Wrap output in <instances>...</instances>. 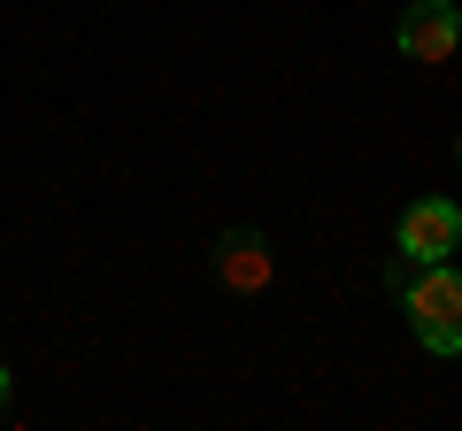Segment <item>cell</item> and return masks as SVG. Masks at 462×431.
I'll use <instances>...</instances> for the list:
<instances>
[{"mask_svg":"<svg viewBox=\"0 0 462 431\" xmlns=\"http://www.w3.org/2000/svg\"><path fill=\"white\" fill-rule=\"evenodd\" d=\"M385 293L401 300L424 354H462V270L455 262H409L393 247L385 254Z\"/></svg>","mask_w":462,"mask_h":431,"instance_id":"1","label":"cell"},{"mask_svg":"<svg viewBox=\"0 0 462 431\" xmlns=\"http://www.w3.org/2000/svg\"><path fill=\"white\" fill-rule=\"evenodd\" d=\"M393 247L409 254V262H447V254L462 247V208H455V200H439V193L409 200L401 224H393Z\"/></svg>","mask_w":462,"mask_h":431,"instance_id":"2","label":"cell"},{"mask_svg":"<svg viewBox=\"0 0 462 431\" xmlns=\"http://www.w3.org/2000/svg\"><path fill=\"white\" fill-rule=\"evenodd\" d=\"M393 39H401L409 62H447V54L462 47V8H455V0H409Z\"/></svg>","mask_w":462,"mask_h":431,"instance_id":"3","label":"cell"},{"mask_svg":"<svg viewBox=\"0 0 462 431\" xmlns=\"http://www.w3.org/2000/svg\"><path fill=\"white\" fill-rule=\"evenodd\" d=\"M270 278H278L270 239L247 232V224H231V232L216 239V285H224V293H270Z\"/></svg>","mask_w":462,"mask_h":431,"instance_id":"4","label":"cell"},{"mask_svg":"<svg viewBox=\"0 0 462 431\" xmlns=\"http://www.w3.org/2000/svg\"><path fill=\"white\" fill-rule=\"evenodd\" d=\"M0 408H8V362H0Z\"/></svg>","mask_w":462,"mask_h":431,"instance_id":"5","label":"cell"},{"mask_svg":"<svg viewBox=\"0 0 462 431\" xmlns=\"http://www.w3.org/2000/svg\"><path fill=\"white\" fill-rule=\"evenodd\" d=\"M455 162H462V147H455Z\"/></svg>","mask_w":462,"mask_h":431,"instance_id":"6","label":"cell"}]
</instances>
